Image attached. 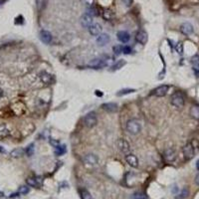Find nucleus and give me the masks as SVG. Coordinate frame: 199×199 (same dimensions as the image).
Instances as JSON below:
<instances>
[{
    "label": "nucleus",
    "mask_w": 199,
    "mask_h": 199,
    "mask_svg": "<svg viewBox=\"0 0 199 199\" xmlns=\"http://www.w3.org/2000/svg\"><path fill=\"white\" fill-rule=\"evenodd\" d=\"M169 90V86L167 85H161L159 87H157L155 90L153 91V95L155 97H164Z\"/></svg>",
    "instance_id": "nucleus-9"
},
{
    "label": "nucleus",
    "mask_w": 199,
    "mask_h": 199,
    "mask_svg": "<svg viewBox=\"0 0 199 199\" xmlns=\"http://www.w3.org/2000/svg\"><path fill=\"white\" fill-rule=\"evenodd\" d=\"M83 123H84L85 127H89V129H92V127H94L96 124H98V118H97V115L95 114L94 112H91L87 114L83 118Z\"/></svg>",
    "instance_id": "nucleus-3"
},
{
    "label": "nucleus",
    "mask_w": 199,
    "mask_h": 199,
    "mask_svg": "<svg viewBox=\"0 0 199 199\" xmlns=\"http://www.w3.org/2000/svg\"><path fill=\"white\" fill-rule=\"evenodd\" d=\"M88 14L91 16H94V15H98V12H97V9L96 8H93V7H90L88 9Z\"/></svg>",
    "instance_id": "nucleus-37"
},
{
    "label": "nucleus",
    "mask_w": 199,
    "mask_h": 199,
    "mask_svg": "<svg viewBox=\"0 0 199 199\" xmlns=\"http://www.w3.org/2000/svg\"><path fill=\"white\" fill-rule=\"evenodd\" d=\"M83 2L86 4V5H88V6H92L93 5V3H94V1L95 0H82Z\"/></svg>",
    "instance_id": "nucleus-39"
},
{
    "label": "nucleus",
    "mask_w": 199,
    "mask_h": 199,
    "mask_svg": "<svg viewBox=\"0 0 199 199\" xmlns=\"http://www.w3.org/2000/svg\"><path fill=\"white\" fill-rule=\"evenodd\" d=\"M26 182L29 186H32V187H37L39 186V182H38V179L35 177H29L27 178V180H26Z\"/></svg>",
    "instance_id": "nucleus-24"
},
{
    "label": "nucleus",
    "mask_w": 199,
    "mask_h": 199,
    "mask_svg": "<svg viewBox=\"0 0 199 199\" xmlns=\"http://www.w3.org/2000/svg\"><path fill=\"white\" fill-rule=\"evenodd\" d=\"M103 18L107 20V21H111V20L114 18V13L112 12L109 9H105L103 11Z\"/></svg>",
    "instance_id": "nucleus-22"
},
{
    "label": "nucleus",
    "mask_w": 199,
    "mask_h": 199,
    "mask_svg": "<svg viewBox=\"0 0 199 199\" xmlns=\"http://www.w3.org/2000/svg\"><path fill=\"white\" fill-rule=\"evenodd\" d=\"M175 48H176V51H177V53L178 54H182L183 53V45H182V43H177L176 44V47H175Z\"/></svg>",
    "instance_id": "nucleus-36"
},
{
    "label": "nucleus",
    "mask_w": 199,
    "mask_h": 199,
    "mask_svg": "<svg viewBox=\"0 0 199 199\" xmlns=\"http://www.w3.org/2000/svg\"><path fill=\"white\" fill-rule=\"evenodd\" d=\"M39 79H40V81L42 82L44 85H47V86L51 85V84L54 83V78H53V76L50 75L49 73L44 72V71L39 74Z\"/></svg>",
    "instance_id": "nucleus-6"
},
{
    "label": "nucleus",
    "mask_w": 199,
    "mask_h": 199,
    "mask_svg": "<svg viewBox=\"0 0 199 199\" xmlns=\"http://www.w3.org/2000/svg\"><path fill=\"white\" fill-rule=\"evenodd\" d=\"M190 115L195 118V120H199V106L195 105L192 106L191 109H190Z\"/></svg>",
    "instance_id": "nucleus-21"
},
{
    "label": "nucleus",
    "mask_w": 199,
    "mask_h": 199,
    "mask_svg": "<svg viewBox=\"0 0 199 199\" xmlns=\"http://www.w3.org/2000/svg\"><path fill=\"white\" fill-rule=\"evenodd\" d=\"M10 135V129H8L7 126L5 124H1L0 126V141H3V139L7 138Z\"/></svg>",
    "instance_id": "nucleus-16"
},
{
    "label": "nucleus",
    "mask_w": 199,
    "mask_h": 199,
    "mask_svg": "<svg viewBox=\"0 0 199 199\" xmlns=\"http://www.w3.org/2000/svg\"><path fill=\"white\" fill-rule=\"evenodd\" d=\"M25 152H26V154H27V155L31 156L32 154L34 153V144H30V145H29V146H28L27 148H26Z\"/></svg>",
    "instance_id": "nucleus-32"
},
{
    "label": "nucleus",
    "mask_w": 199,
    "mask_h": 199,
    "mask_svg": "<svg viewBox=\"0 0 199 199\" xmlns=\"http://www.w3.org/2000/svg\"><path fill=\"white\" fill-rule=\"evenodd\" d=\"M124 65H126V61L121 60V61H118L117 64H115L114 66H112V69H114V70H118V69H121V68L123 66H124Z\"/></svg>",
    "instance_id": "nucleus-31"
},
{
    "label": "nucleus",
    "mask_w": 199,
    "mask_h": 199,
    "mask_svg": "<svg viewBox=\"0 0 199 199\" xmlns=\"http://www.w3.org/2000/svg\"><path fill=\"white\" fill-rule=\"evenodd\" d=\"M127 130L132 135H138L141 130V124L138 120L132 118L127 123Z\"/></svg>",
    "instance_id": "nucleus-2"
},
{
    "label": "nucleus",
    "mask_w": 199,
    "mask_h": 199,
    "mask_svg": "<svg viewBox=\"0 0 199 199\" xmlns=\"http://www.w3.org/2000/svg\"><path fill=\"white\" fill-rule=\"evenodd\" d=\"M81 198L82 199H93L91 193L89 192L87 189H82L81 190Z\"/></svg>",
    "instance_id": "nucleus-28"
},
{
    "label": "nucleus",
    "mask_w": 199,
    "mask_h": 199,
    "mask_svg": "<svg viewBox=\"0 0 199 199\" xmlns=\"http://www.w3.org/2000/svg\"><path fill=\"white\" fill-rule=\"evenodd\" d=\"M81 24H82L83 27L89 28L90 26H92L94 24L93 23V16L89 15L88 13L84 14V15L81 17Z\"/></svg>",
    "instance_id": "nucleus-10"
},
{
    "label": "nucleus",
    "mask_w": 199,
    "mask_h": 199,
    "mask_svg": "<svg viewBox=\"0 0 199 199\" xmlns=\"http://www.w3.org/2000/svg\"><path fill=\"white\" fill-rule=\"evenodd\" d=\"M117 145H118V149H120L123 153H124V154L130 153V150H132L130 144H129V141H126L124 138H118L117 141Z\"/></svg>",
    "instance_id": "nucleus-4"
},
{
    "label": "nucleus",
    "mask_w": 199,
    "mask_h": 199,
    "mask_svg": "<svg viewBox=\"0 0 199 199\" xmlns=\"http://www.w3.org/2000/svg\"><path fill=\"white\" fill-rule=\"evenodd\" d=\"M195 183L197 184V185H199V173L196 175V177H195Z\"/></svg>",
    "instance_id": "nucleus-40"
},
{
    "label": "nucleus",
    "mask_w": 199,
    "mask_h": 199,
    "mask_svg": "<svg viewBox=\"0 0 199 199\" xmlns=\"http://www.w3.org/2000/svg\"><path fill=\"white\" fill-rule=\"evenodd\" d=\"M102 25L99 24V23H94L93 25L89 27V32L93 35V36H99V35L102 33Z\"/></svg>",
    "instance_id": "nucleus-13"
},
{
    "label": "nucleus",
    "mask_w": 199,
    "mask_h": 199,
    "mask_svg": "<svg viewBox=\"0 0 199 199\" xmlns=\"http://www.w3.org/2000/svg\"><path fill=\"white\" fill-rule=\"evenodd\" d=\"M135 199H147V196H146V194H144V193L139 192V193L135 194Z\"/></svg>",
    "instance_id": "nucleus-35"
},
{
    "label": "nucleus",
    "mask_w": 199,
    "mask_h": 199,
    "mask_svg": "<svg viewBox=\"0 0 199 199\" xmlns=\"http://www.w3.org/2000/svg\"><path fill=\"white\" fill-rule=\"evenodd\" d=\"M117 36H118V41L121 42V43H127L129 41V39H130L129 34L127 33V32H126V31H120L118 33Z\"/></svg>",
    "instance_id": "nucleus-20"
},
{
    "label": "nucleus",
    "mask_w": 199,
    "mask_h": 199,
    "mask_svg": "<svg viewBox=\"0 0 199 199\" xmlns=\"http://www.w3.org/2000/svg\"><path fill=\"white\" fill-rule=\"evenodd\" d=\"M196 168H197L199 170V159L197 160V162H196Z\"/></svg>",
    "instance_id": "nucleus-41"
},
{
    "label": "nucleus",
    "mask_w": 199,
    "mask_h": 199,
    "mask_svg": "<svg viewBox=\"0 0 199 199\" xmlns=\"http://www.w3.org/2000/svg\"><path fill=\"white\" fill-rule=\"evenodd\" d=\"M83 161H84L85 164H87V165H96V164H98L99 159H98V157L95 155V154L88 153L83 157Z\"/></svg>",
    "instance_id": "nucleus-7"
},
{
    "label": "nucleus",
    "mask_w": 199,
    "mask_h": 199,
    "mask_svg": "<svg viewBox=\"0 0 199 199\" xmlns=\"http://www.w3.org/2000/svg\"><path fill=\"white\" fill-rule=\"evenodd\" d=\"M112 50H114V52H115V54H117V55H118V54H121V52H123V46H121V45H118V46H115L114 48H112Z\"/></svg>",
    "instance_id": "nucleus-34"
},
{
    "label": "nucleus",
    "mask_w": 199,
    "mask_h": 199,
    "mask_svg": "<svg viewBox=\"0 0 199 199\" xmlns=\"http://www.w3.org/2000/svg\"><path fill=\"white\" fill-rule=\"evenodd\" d=\"M66 146L65 145H58L55 147V154L56 155H62L66 152Z\"/></svg>",
    "instance_id": "nucleus-25"
},
{
    "label": "nucleus",
    "mask_w": 199,
    "mask_h": 199,
    "mask_svg": "<svg viewBox=\"0 0 199 199\" xmlns=\"http://www.w3.org/2000/svg\"><path fill=\"white\" fill-rule=\"evenodd\" d=\"M135 40L138 41V43H141V44L144 45V44H145L147 42V33L144 30L138 31V33H136Z\"/></svg>",
    "instance_id": "nucleus-14"
},
{
    "label": "nucleus",
    "mask_w": 199,
    "mask_h": 199,
    "mask_svg": "<svg viewBox=\"0 0 199 199\" xmlns=\"http://www.w3.org/2000/svg\"><path fill=\"white\" fill-rule=\"evenodd\" d=\"M24 152H25V150L22 149V148H16V149L11 151L10 155L12 157H20L24 154Z\"/></svg>",
    "instance_id": "nucleus-23"
},
{
    "label": "nucleus",
    "mask_w": 199,
    "mask_h": 199,
    "mask_svg": "<svg viewBox=\"0 0 199 199\" xmlns=\"http://www.w3.org/2000/svg\"><path fill=\"white\" fill-rule=\"evenodd\" d=\"M163 158H164L166 162L174 161L175 158H176V153H175L174 149H172V148H167V149H165L164 152H163Z\"/></svg>",
    "instance_id": "nucleus-8"
},
{
    "label": "nucleus",
    "mask_w": 199,
    "mask_h": 199,
    "mask_svg": "<svg viewBox=\"0 0 199 199\" xmlns=\"http://www.w3.org/2000/svg\"><path fill=\"white\" fill-rule=\"evenodd\" d=\"M180 31L181 33L184 35H190L193 32V26L190 24V23H183L182 25L180 26Z\"/></svg>",
    "instance_id": "nucleus-18"
},
{
    "label": "nucleus",
    "mask_w": 199,
    "mask_h": 199,
    "mask_svg": "<svg viewBox=\"0 0 199 199\" xmlns=\"http://www.w3.org/2000/svg\"><path fill=\"white\" fill-rule=\"evenodd\" d=\"M2 95H3V92H2V90H1V89H0V98L2 97Z\"/></svg>",
    "instance_id": "nucleus-42"
},
{
    "label": "nucleus",
    "mask_w": 199,
    "mask_h": 199,
    "mask_svg": "<svg viewBox=\"0 0 199 199\" xmlns=\"http://www.w3.org/2000/svg\"><path fill=\"white\" fill-rule=\"evenodd\" d=\"M188 195H189V190L187 188H183L182 191L180 192V194L178 196H176L175 199H184V198H186Z\"/></svg>",
    "instance_id": "nucleus-27"
},
{
    "label": "nucleus",
    "mask_w": 199,
    "mask_h": 199,
    "mask_svg": "<svg viewBox=\"0 0 199 199\" xmlns=\"http://www.w3.org/2000/svg\"><path fill=\"white\" fill-rule=\"evenodd\" d=\"M135 90L133 89H124V90L120 91L118 93V96H124V95H127V94H130V93H133Z\"/></svg>",
    "instance_id": "nucleus-30"
},
{
    "label": "nucleus",
    "mask_w": 199,
    "mask_h": 199,
    "mask_svg": "<svg viewBox=\"0 0 199 199\" xmlns=\"http://www.w3.org/2000/svg\"><path fill=\"white\" fill-rule=\"evenodd\" d=\"M170 104L174 108L176 109H181L184 107V104H185V99H184V96L180 92H176L171 96L170 99Z\"/></svg>",
    "instance_id": "nucleus-1"
},
{
    "label": "nucleus",
    "mask_w": 199,
    "mask_h": 199,
    "mask_svg": "<svg viewBox=\"0 0 199 199\" xmlns=\"http://www.w3.org/2000/svg\"><path fill=\"white\" fill-rule=\"evenodd\" d=\"M3 196H4L3 192H0V197H3Z\"/></svg>",
    "instance_id": "nucleus-43"
},
{
    "label": "nucleus",
    "mask_w": 199,
    "mask_h": 199,
    "mask_svg": "<svg viewBox=\"0 0 199 199\" xmlns=\"http://www.w3.org/2000/svg\"><path fill=\"white\" fill-rule=\"evenodd\" d=\"M109 36L108 34H100L99 36L97 37V43L99 44L100 46H105L109 42Z\"/></svg>",
    "instance_id": "nucleus-17"
},
{
    "label": "nucleus",
    "mask_w": 199,
    "mask_h": 199,
    "mask_svg": "<svg viewBox=\"0 0 199 199\" xmlns=\"http://www.w3.org/2000/svg\"><path fill=\"white\" fill-rule=\"evenodd\" d=\"M182 152H183V155H184V158L187 159V160L193 158L194 155H195V151H194V149H193V147H192V145H191L190 142H188V144H186L185 145H184L183 148H182Z\"/></svg>",
    "instance_id": "nucleus-5"
},
{
    "label": "nucleus",
    "mask_w": 199,
    "mask_h": 199,
    "mask_svg": "<svg viewBox=\"0 0 199 199\" xmlns=\"http://www.w3.org/2000/svg\"><path fill=\"white\" fill-rule=\"evenodd\" d=\"M102 108L105 109V111L109 112H115L118 111V105L114 103H106L103 104Z\"/></svg>",
    "instance_id": "nucleus-19"
},
{
    "label": "nucleus",
    "mask_w": 199,
    "mask_h": 199,
    "mask_svg": "<svg viewBox=\"0 0 199 199\" xmlns=\"http://www.w3.org/2000/svg\"><path fill=\"white\" fill-rule=\"evenodd\" d=\"M126 161H127V164H129V166H132V167H133V168H135V167H138V159L135 154H132V153L127 154Z\"/></svg>",
    "instance_id": "nucleus-11"
},
{
    "label": "nucleus",
    "mask_w": 199,
    "mask_h": 199,
    "mask_svg": "<svg viewBox=\"0 0 199 199\" xmlns=\"http://www.w3.org/2000/svg\"><path fill=\"white\" fill-rule=\"evenodd\" d=\"M190 144H191L193 149H194V151H195V153L198 152V150H199V141L198 139L192 138L191 141H190Z\"/></svg>",
    "instance_id": "nucleus-29"
},
{
    "label": "nucleus",
    "mask_w": 199,
    "mask_h": 199,
    "mask_svg": "<svg viewBox=\"0 0 199 199\" xmlns=\"http://www.w3.org/2000/svg\"><path fill=\"white\" fill-rule=\"evenodd\" d=\"M106 62L103 60V59H94L92 60L90 63H89V67L93 68V69H99V68H102L103 66H105Z\"/></svg>",
    "instance_id": "nucleus-15"
},
{
    "label": "nucleus",
    "mask_w": 199,
    "mask_h": 199,
    "mask_svg": "<svg viewBox=\"0 0 199 199\" xmlns=\"http://www.w3.org/2000/svg\"><path fill=\"white\" fill-rule=\"evenodd\" d=\"M40 40L42 41L43 43H45V44H50L52 42V40H53L52 34L50 33L49 31L42 30L40 32Z\"/></svg>",
    "instance_id": "nucleus-12"
},
{
    "label": "nucleus",
    "mask_w": 199,
    "mask_h": 199,
    "mask_svg": "<svg viewBox=\"0 0 199 199\" xmlns=\"http://www.w3.org/2000/svg\"><path fill=\"white\" fill-rule=\"evenodd\" d=\"M132 52V48L129 46H123V53L124 54H129Z\"/></svg>",
    "instance_id": "nucleus-38"
},
{
    "label": "nucleus",
    "mask_w": 199,
    "mask_h": 199,
    "mask_svg": "<svg viewBox=\"0 0 199 199\" xmlns=\"http://www.w3.org/2000/svg\"><path fill=\"white\" fill-rule=\"evenodd\" d=\"M191 63L194 67V70H199V56L195 55L191 59Z\"/></svg>",
    "instance_id": "nucleus-26"
},
{
    "label": "nucleus",
    "mask_w": 199,
    "mask_h": 199,
    "mask_svg": "<svg viewBox=\"0 0 199 199\" xmlns=\"http://www.w3.org/2000/svg\"><path fill=\"white\" fill-rule=\"evenodd\" d=\"M18 192H19V194H22V195L27 194V193L29 192V187L28 186H21Z\"/></svg>",
    "instance_id": "nucleus-33"
}]
</instances>
